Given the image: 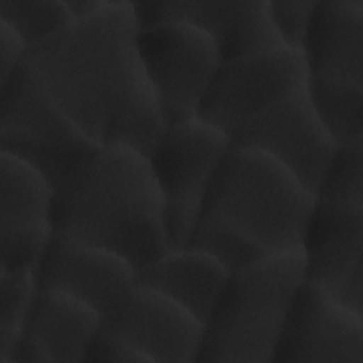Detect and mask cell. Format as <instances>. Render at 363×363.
Returning <instances> with one entry per match:
<instances>
[{"label":"cell","instance_id":"4316f807","mask_svg":"<svg viewBox=\"0 0 363 363\" xmlns=\"http://www.w3.org/2000/svg\"><path fill=\"white\" fill-rule=\"evenodd\" d=\"M106 0H65L74 18L85 17L95 13Z\"/></svg>","mask_w":363,"mask_h":363},{"label":"cell","instance_id":"52a82bcc","mask_svg":"<svg viewBox=\"0 0 363 363\" xmlns=\"http://www.w3.org/2000/svg\"><path fill=\"white\" fill-rule=\"evenodd\" d=\"M138 48L164 123L196 118L223 61L213 38L187 21L164 20L139 27Z\"/></svg>","mask_w":363,"mask_h":363},{"label":"cell","instance_id":"7402d4cb","mask_svg":"<svg viewBox=\"0 0 363 363\" xmlns=\"http://www.w3.org/2000/svg\"><path fill=\"white\" fill-rule=\"evenodd\" d=\"M0 20L35 44L74 20L65 0H0Z\"/></svg>","mask_w":363,"mask_h":363},{"label":"cell","instance_id":"6da1fadb","mask_svg":"<svg viewBox=\"0 0 363 363\" xmlns=\"http://www.w3.org/2000/svg\"><path fill=\"white\" fill-rule=\"evenodd\" d=\"M133 0H106L28 45L23 65L57 108L98 146L149 155L166 123L142 65Z\"/></svg>","mask_w":363,"mask_h":363},{"label":"cell","instance_id":"4fadbf2b","mask_svg":"<svg viewBox=\"0 0 363 363\" xmlns=\"http://www.w3.org/2000/svg\"><path fill=\"white\" fill-rule=\"evenodd\" d=\"M133 4L139 27L187 21L213 38L223 61L285 47L271 21L268 0H133Z\"/></svg>","mask_w":363,"mask_h":363},{"label":"cell","instance_id":"603a6c76","mask_svg":"<svg viewBox=\"0 0 363 363\" xmlns=\"http://www.w3.org/2000/svg\"><path fill=\"white\" fill-rule=\"evenodd\" d=\"M184 247L208 254L228 272L237 271L268 255L238 234L204 220L197 221Z\"/></svg>","mask_w":363,"mask_h":363},{"label":"cell","instance_id":"e0dca14e","mask_svg":"<svg viewBox=\"0 0 363 363\" xmlns=\"http://www.w3.org/2000/svg\"><path fill=\"white\" fill-rule=\"evenodd\" d=\"M301 52L308 81L363 89V0H315Z\"/></svg>","mask_w":363,"mask_h":363},{"label":"cell","instance_id":"8fae6325","mask_svg":"<svg viewBox=\"0 0 363 363\" xmlns=\"http://www.w3.org/2000/svg\"><path fill=\"white\" fill-rule=\"evenodd\" d=\"M363 208L319 204L305 233L303 281L363 313Z\"/></svg>","mask_w":363,"mask_h":363},{"label":"cell","instance_id":"8992f818","mask_svg":"<svg viewBox=\"0 0 363 363\" xmlns=\"http://www.w3.org/2000/svg\"><path fill=\"white\" fill-rule=\"evenodd\" d=\"M230 145L224 132L196 116L166 125L147 155L164 203L170 248L186 245Z\"/></svg>","mask_w":363,"mask_h":363},{"label":"cell","instance_id":"d6986e66","mask_svg":"<svg viewBox=\"0 0 363 363\" xmlns=\"http://www.w3.org/2000/svg\"><path fill=\"white\" fill-rule=\"evenodd\" d=\"M313 108L336 146L363 138V89L306 81Z\"/></svg>","mask_w":363,"mask_h":363},{"label":"cell","instance_id":"7c38bea8","mask_svg":"<svg viewBox=\"0 0 363 363\" xmlns=\"http://www.w3.org/2000/svg\"><path fill=\"white\" fill-rule=\"evenodd\" d=\"M272 362H363V313L302 282Z\"/></svg>","mask_w":363,"mask_h":363},{"label":"cell","instance_id":"30bf717a","mask_svg":"<svg viewBox=\"0 0 363 363\" xmlns=\"http://www.w3.org/2000/svg\"><path fill=\"white\" fill-rule=\"evenodd\" d=\"M99 330L143 353L149 362H196L203 323L166 295L135 284L101 318Z\"/></svg>","mask_w":363,"mask_h":363},{"label":"cell","instance_id":"5bb4252c","mask_svg":"<svg viewBox=\"0 0 363 363\" xmlns=\"http://www.w3.org/2000/svg\"><path fill=\"white\" fill-rule=\"evenodd\" d=\"M54 190L31 164L0 152V268L34 267L52 235Z\"/></svg>","mask_w":363,"mask_h":363},{"label":"cell","instance_id":"ffe728a7","mask_svg":"<svg viewBox=\"0 0 363 363\" xmlns=\"http://www.w3.org/2000/svg\"><path fill=\"white\" fill-rule=\"evenodd\" d=\"M315 201L332 207L363 208V138L336 146L316 189Z\"/></svg>","mask_w":363,"mask_h":363},{"label":"cell","instance_id":"5b68a950","mask_svg":"<svg viewBox=\"0 0 363 363\" xmlns=\"http://www.w3.org/2000/svg\"><path fill=\"white\" fill-rule=\"evenodd\" d=\"M98 147L57 108L23 64L0 86V152L31 164L52 190Z\"/></svg>","mask_w":363,"mask_h":363},{"label":"cell","instance_id":"ac0fdd59","mask_svg":"<svg viewBox=\"0 0 363 363\" xmlns=\"http://www.w3.org/2000/svg\"><path fill=\"white\" fill-rule=\"evenodd\" d=\"M228 275L230 272L208 254L180 247L170 248L138 268L135 281L166 295L204 323Z\"/></svg>","mask_w":363,"mask_h":363},{"label":"cell","instance_id":"9a60e30c","mask_svg":"<svg viewBox=\"0 0 363 363\" xmlns=\"http://www.w3.org/2000/svg\"><path fill=\"white\" fill-rule=\"evenodd\" d=\"M136 269L105 248L52 233L34 265L37 289H58L108 313L136 284Z\"/></svg>","mask_w":363,"mask_h":363},{"label":"cell","instance_id":"3957f363","mask_svg":"<svg viewBox=\"0 0 363 363\" xmlns=\"http://www.w3.org/2000/svg\"><path fill=\"white\" fill-rule=\"evenodd\" d=\"M315 194L268 153L227 149L199 220L224 227L265 254L302 251Z\"/></svg>","mask_w":363,"mask_h":363},{"label":"cell","instance_id":"44dd1931","mask_svg":"<svg viewBox=\"0 0 363 363\" xmlns=\"http://www.w3.org/2000/svg\"><path fill=\"white\" fill-rule=\"evenodd\" d=\"M37 292L34 267L0 268V363H9Z\"/></svg>","mask_w":363,"mask_h":363},{"label":"cell","instance_id":"9c48e42d","mask_svg":"<svg viewBox=\"0 0 363 363\" xmlns=\"http://www.w3.org/2000/svg\"><path fill=\"white\" fill-rule=\"evenodd\" d=\"M230 142L268 153L313 194L336 150V143L313 108L308 84L250 118L233 133Z\"/></svg>","mask_w":363,"mask_h":363},{"label":"cell","instance_id":"277c9868","mask_svg":"<svg viewBox=\"0 0 363 363\" xmlns=\"http://www.w3.org/2000/svg\"><path fill=\"white\" fill-rule=\"evenodd\" d=\"M302 282V251L267 255L230 272L203 323L196 362L271 363Z\"/></svg>","mask_w":363,"mask_h":363},{"label":"cell","instance_id":"484cf974","mask_svg":"<svg viewBox=\"0 0 363 363\" xmlns=\"http://www.w3.org/2000/svg\"><path fill=\"white\" fill-rule=\"evenodd\" d=\"M28 45L6 21L0 20V86L6 85L20 68Z\"/></svg>","mask_w":363,"mask_h":363},{"label":"cell","instance_id":"ba28073f","mask_svg":"<svg viewBox=\"0 0 363 363\" xmlns=\"http://www.w3.org/2000/svg\"><path fill=\"white\" fill-rule=\"evenodd\" d=\"M306 81L303 55L289 47L221 61L197 116L231 138L250 118Z\"/></svg>","mask_w":363,"mask_h":363},{"label":"cell","instance_id":"2e32d148","mask_svg":"<svg viewBox=\"0 0 363 363\" xmlns=\"http://www.w3.org/2000/svg\"><path fill=\"white\" fill-rule=\"evenodd\" d=\"M101 313L81 299L37 289L9 363L84 362L99 332Z\"/></svg>","mask_w":363,"mask_h":363},{"label":"cell","instance_id":"7a4b0ae2","mask_svg":"<svg viewBox=\"0 0 363 363\" xmlns=\"http://www.w3.org/2000/svg\"><path fill=\"white\" fill-rule=\"evenodd\" d=\"M52 233L105 248L135 269L170 250L164 203L147 155L99 146L54 189Z\"/></svg>","mask_w":363,"mask_h":363},{"label":"cell","instance_id":"d4e9b609","mask_svg":"<svg viewBox=\"0 0 363 363\" xmlns=\"http://www.w3.org/2000/svg\"><path fill=\"white\" fill-rule=\"evenodd\" d=\"M84 362H149V359L126 342L99 330L91 342Z\"/></svg>","mask_w":363,"mask_h":363},{"label":"cell","instance_id":"cb8c5ba5","mask_svg":"<svg viewBox=\"0 0 363 363\" xmlns=\"http://www.w3.org/2000/svg\"><path fill=\"white\" fill-rule=\"evenodd\" d=\"M315 0H268L271 21L285 47L301 50Z\"/></svg>","mask_w":363,"mask_h":363}]
</instances>
